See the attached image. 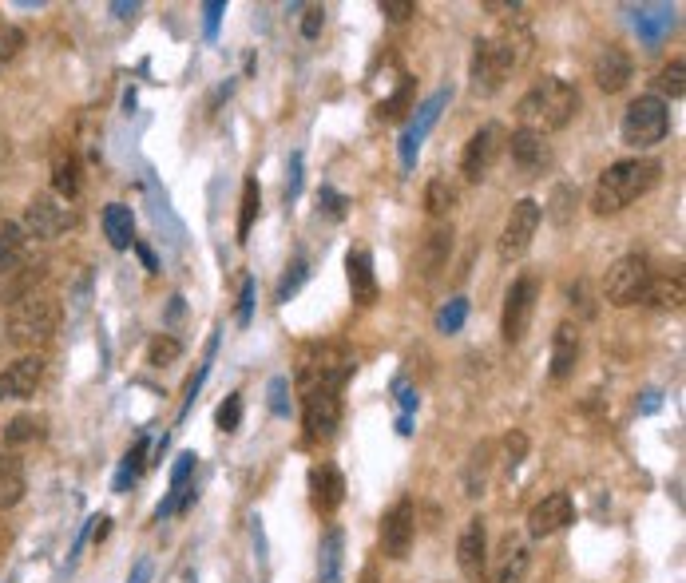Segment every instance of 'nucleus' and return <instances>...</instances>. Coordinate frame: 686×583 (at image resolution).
Here are the masks:
<instances>
[{
	"label": "nucleus",
	"mask_w": 686,
	"mask_h": 583,
	"mask_svg": "<svg viewBox=\"0 0 686 583\" xmlns=\"http://www.w3.org/2000/svg\"><path fill=\"white\" fill-rule=\"evenodd\" d=\"M575 207H579V187H575V183H556V187H552V199H548V207H544V215H548L552 227L564 231V227H572Z\"/></svg>",
	"instance_id": "obj_31"
},
{
	"label": "nucleus",
	"mask_w": 686,
	"mask_h": 583,
	"mask_svg": "<svg viewBox=\"0 0 686 583\" xmlns=\"http://www.w3.org/2000/svg\"><path fill=\"white\" fill-rule=\"evenodd\" d=\"M20 266H28V234L20 231V223H4L0 227V278H12Z\"/></svg>",
	"instance_id": "obj_26"
},
{
	"label": "nucleus",
	"mask_w": 686,
	"mask_h": 583,
	"mask_svg": "<svg viewBox=\"0 0 686 583\" xmlns=\"http://www.w3.org/2000/svg\"><path fill=\"white\" fill-rule=\"evenodd\" d=\"M540 219H544V207H540L536 199H520V203L508 211L504 231L496 238V254H500L504 266H508V262H520V258L528 254L532 238L540 231Z\"/></svg>",
	"instance_id": "obj_8"
},
{
	"label": "nucleus",
	"mask_w": 686,
	"mask_h": 583,
	"mask_svg": "<svg viewBox=\"0 0 686 583\" xmlns=\"http://www.w3.org/2000/svg\"><path fill=\"white\" fill-rule=\"evenodd\" d=\"M286 393H290V381H286V377H274V381H270V409H274L278 417H290Z\"/></svg>",
	"instance_id": "obj_46"
},
{
	"label": "nucleus",
	"mask_w": 686,
	"mask_h": 583,
	"mask_svg": "<svg viewBox=\"0 0 686 583\" xmlns=\"http://www.w3.org/2000/svg\"><path fill=\"white\" fill-rule=\"evenodd\" d=\"M143 457H147V441H135V449L123 457V468H119V476H115V492H123V488L143 472Z\"/></svg>",
	"instance_id": "obj_39"
},
{
	"label": "nucleus",
	"mask_w": 686,
	"mask_h": 583,
	"mask_svg": "<svg viewBox=\"0 0 686 583\" xmlns=\"http://www.w3.org/2000/svg\"><path fill=\"white\" fill-rule=\"evenodd\" d=\"M504 457H508V468H516L524 457H528V437H524L520 429H512V433L504 437Z\"/></svg>",
	"instance_id": "obj_44"
},
{
	"label": "nucleus",
	"mask_w": 686,
	"mask_h": 583,
	"mask_svg": "<svg viewBox=\"0 0 686 583\" xmlns=\"http://www.w3.org/2000/svg\"><path fill=\"white\" fill-rule=\"evenodd\" d=\"M179 353H183V346H179V338H171V334H159L151 346H147V361L151 365H171V361H179Z\"/></svg>",
	"instance_id": "obj_40"
},
{
	"label": "nucleus",
	"mask_w": 686,
	"mask_h": 583,
	"mask_svg": "<svg viewBox=\"0 0 686 583\" xmlns=\"http://www.w3.org/2000/svg\"><path fill=\"white\" fill-rule=\"evenodd\" d=\"M575 112H579V92H575L568 80H560V76H544L516 104L520 127L524 131H536V135H548V131L568 127L575 119Z\"/></svg>",
	"instance_id": "obj_3"
},
{
	"label": "nucleus",
	"mask_w": 686,
	"mask_h": 583,
	"mask_svg": "<svg viewBox=\"0 0 686 583\" xmlns=\"http://www.w3.org/2000/svg\"><path fill=\"white\" fill-rule=\"evenodd\" d=\"M44 373H48L44 353H20L12 365L0 369V401H24V397H32L40 389Z\"/></svg>",
	"instance_id": "obj_13"
},
{
	"label": "nucleus",
	"mask_w": 686,
	"mask_h": 583,
	"mask_svg": "<svg viewBox=\"0 0 686 583\" xmlns=\"http://www.w3.org/2000/svg\"><path fill=\"white\" fill-rule=\"evenodd\" d=\"M60 318H64V310H60L56 298H48V294H28V298H20V302L8 306L4 330H8V342H12L16 350L36 353L40 346H48V342L56 338Z\"/></svg>",
	"instance_id": "obj_4"
},
{
	"label": "nucleus",
	"mask_w": 686,
	"mask_h": 583,
	"mask_svg": "<svg viewBox=\"0 0 686 583\" xmlns=\"http://www.w3.org/2000/svg\"><path fill=\"white\" fill-rule=\"evenodd\" d=\"M250 314H254V278H242V294H238V326H250Z\"/></svg>",
	"instance_id": "obj_47"
},
{
	"label": "nucleus",
	"mask_w": 686,
	"mask_h": 583,
	"mask_svg": "<svg viewBox=\"0 0 686 583\" xmlns=\"http://www.w3.org/2000/svg\"><path fill=\"white\" fill-rule=\"evenodd\" d=\"M238 207H242V211H238V242H246V234H250L254 219H258V211H262L258 179H246V187H242V203H238Z\"/></svg>",
	"instance_id": "obj_34"
},
{
	"label": "nucleus",
	"mask_w": 686,
	"mask_h": 583,
	"mask_svg": "<svg viewBox=\"0 0 686 583\" xmlns=\"http://www.w3.org/2000/svg\"><path fill=\"white\" fill-rule=\"evenodd\" d=\"M306 274H310V270H306V258H294V262L286 266V274H282V282H278V294H274V298H278V302H290V298L302 290Z\"/></svg>",
	"instance_id": "obj_38"
},
{
	"label": "nucleus",
	"mask_w": 686,
	"mask_h": 583,
	"mask_svg": "<svg viewBox=\"0 0 686 583\" xmlns=\"http://www.w3.org/2000/svg\"><path fill=\"white\" fill-rule=\"evenodd\" d=\"M659 175H663V167L655 159H619V163H611L599 175L595 191H591V211L595 215H619V211H627L635 199H643L659 183Z\"/></svg>",
	"instance_id": "obj_2"
},
{
	"label": "nucleus",
	"mask_w": 686,
	"mask_h": 583,
	"mask_svg": "<svg viewBox=\"0 0 686 583\" xmlns=\"http://www.w3.org/2000/svg\"><path fill=\"white\" fill-rule=\"evenodd\" d=\"M492 441H480L472 453H468V465H464V476H460V484H464V496L468 500H476V496H484V488H488V472H492Z\"/></svg>",
	"instance_id": "obj_27"
},
{
	"label": "nucleus",
	"mask_w": 686,
	"mask_h": 583,
	"mask_svg": "<svg viewBox=\"0 0 686 583\" xmlns=\"http://www.w3.org/2000/svg\"><path fill=\"white\" fill-rule=\"evenodd\" d=\"M104 234H108V242H112L115 250L135 246V219H131V207L108 203V207H104Z\"/></svg>",
	"instance_id": "obj_30"
},
{
	"label": "nucleus",
	"mask_w": 686,
	"mask_h": 583,
	"mask_svg": "<svg viewBox=\"0 0 686 583\" xmlns=\"http://www.w3.org/2000/svg\"><path fill=\"white\" fill-rule=\"evenodd\" d=\"M353 373V353L338 342H314L298 353V389L302 393H338Z\"/></svg>",
	"instance_id": "obj_5"
},
{
	"label": "nucleus",
	"mask_w": 686,
	"mask_h": 583,
	"mask_svg": "<svg viewBox=\"0 0 686 583\" xmlns=\"http://www.w3.org/2000/svg\"><path fill=\"white\" fill-rule=\"evenodd\" d=\"M579 361V326L575 322H560L552 334V381H568Z\"/></svg>",
	"instance_id": "obj_24"
},
{
	"label": "nucleus",
	"mask_w": 686,
	"mask_h": 583,
	"mask_svg": "<svg viewBox=\"0 0 686 583\" xmlns=\"http://www.w3.org/2000/svg\"><path fill=\"white\" fill-rule=\"evenodd\" d=\"M464 314H468V302H464V298H453V306H445V310H441L437 326H441L445 334H457L460 326H464Z\"/></svg>",
	"instance_id": "obj_43"
},
{
	"label": "nucleus",
	"mask_w": 686,
	"mask_h": 583,
	"mask_svg": "<svg viewBox=\"0 0 686 583\" xmlns=\"http://www.w3.org/2000/svg\"><path fill=\"white\" fill-rule=\"evenodd\" d=\"M445 104H449V92H437V96H429V100L417 108L413 123H409V127H405V135H401V163H405V167H413V163H417V151H421L425 135L433 131V123L441 119Z\"/></svg>",
	"instance_id": "obj_18"
},
{
	"label": "nucleus",
	"mask_w": 686,
	"mask_h": 583,
	"mask_svg": "<svg viewBox=\"0 0 686 583\" xmlns=\"http://www.w3.org/2000/svg\"><path fill=\"white\" fill-rule=\"evenodd\" d=\"M72 227V211L64 207V199H56L52 191H40L28 199L24 207V219H20V231L28 234V242H52Z\"/></svg>",
	"instance_id": "obj_10"
},
{
	"label": "nucleus",
	"mask_w": 686,
	"mask_h": 583,
	"mask_svg": "<svg viewBox=\"0 0 686 583\" xmlns=\"http://www.w3.org/2000/svg\"><path fill=\"white\" fill-rule=\"evenodd\" d=\"M8 163H12V139H8V135H0V175L8 171Z\"/></svg>",
	"instance_id": "obj_51"
},
{
	"label": "nucleus",
	"mask_w": 686,
	"mask_h": 583,
	"mask_svg": "<svg viewBox=\"0 0 686 583\" xmlns=\"http://www.w3.org/2000/svg\"><path fill=\"white\" fill-rule=\"evenodd\" d=\"M453 223H437L433 231L421 238V246H417V274L425 278V282H433L445 266H449V254H453Z\"/></svg>",
	"instance_id": "obj_19"
},
{
	"label": "nucleus",
	"mask_w": 686,
	"mask_h": 583,
	"mask_svg": "<svg viewBox=\"0 0 686 583\" xmlns=\"http://www.w3.org/2000/svg\"><path fill=\"white\" fill-rule=\"evenodd\" d=\"M44 437V417H36V413H20V417H12L8 425H4V445H28V441H40Z\"/></svg>",
	"instance_id": "obj_33"
},
{
	"label": "nucleus",
	"mask_w": 686,
	"mask_h": 583,
	"mask_svg": "<svg viewBox=\"0 0 686 583\" xmlns=\"http://www.w3.org/2000/svg\"><path fill=\"white\" fill-rule=\"evenodd\" d=\"M302 191V155L290 159V183H286V199H298Z\"/></svg>",
	"instance_id": "obj_49"
},
{
	"label": "nucleus",
	"mask_w": 686,
	"mask_h": 583,
	"mask_svg": "<svg viewBox=\"0 0 686 583\" xmlns=\"http://www.w3.org/2000/svg\"><path fill=\"white\" fill-rule=\"evenodd\" d=\"M8 548H12V528H8L4 520H0V556H4Z\"/></svg>",
	"instance_id": "obj_53"
},
{
	"label": "nucleus",
	"mask_w": 686,
	"mask_h": 583,
	"mask_svg": "<svg viewBox=\"0 0 686 583\" xmlns=\"http://www.w3.org/2000/svg\"><path fill=\"white\" fill-rule=\"evenodd\" d=\"M409 108H413V80H405V84H401V88H397L389 100H381V104H377V116H381V119H401L405 112H409Z\"/></svg>",
	"instance_id": "obj_37"
},
{
	"label": "nucleus",
	"mask_w": 686,
	"mask_h": 583,
	"mask_svg": "<svg viewBox=\"0 0 686 583\" xmlns=\"http://www.w3.org/2000/svg\"><path fill=\"white\" fill-rule=\"evenodd\" d=\"M683 274L675 270V274H655L651 270V278H647V286H643V294H639V302L643 306H651V310H679L683 306Z\"/></svg>",
	"instance_id": "obj_23"
},
{
	"label": "nucleus",
	"mask_w": 686,
	"mask_h": 583,
	"mask_svg": "<svg viewBox=\"0 0 686 583\" xmlns=\"http://www.w3.org/2000/svg\"><path fill=\"white\" fill-rule=\"evenodd\" d=\"M24 492H28V480H24V465H20V457L0 453V512L16 508V504L24 500Z\"/></svg>",
	"instance_id": "obj_28"
},
{
	"label": "nucleus",
	"mask_w": 686,
	"mask_h": 583,
	"mask_svg": "<svg viewBox=\"0 0 686 583\" xmlns=\"http://www.w3.org/2000/svg\"><path fill=\"white\" fill-rule=\"evenodd\" d=\"M631 72H635V64H631V56H627L619 44L599 48V56H595V64H591V80H595L599 92H607V96L623 92V88L631 84Z\"/></svg>",
	"instance_id": "obj_17"
},
{
	"label": "nucleus",
	"mask_w": 686,
	"mask_h": 583,
	"mask_svg": "<svg viewBox=\"0 0 686 583\" xmlns=\"http://www.w3.org/2000/svg\"><path fill=\"white\" fill-rule=\"evenodd\" d=\"M322 24H326V8H306V20H302V36L306 40H318V32H322Z\"/></svg>",
	"instance_id": "obj_48"
},
{
	"label": "nucleus",
	"mask_w": 686,
	"mask_h": 583,
	"mask_svg": "<svg viewBox=\"0 0 686 583\" xmlns=\"http://www.w3.org/2000/svg\"><path fill=\"white\" fill-rule=\"evenodd\" d=\"M20 48H24V32H20L16 24H4V20H0V64H8Z\"/></svg>",
	"instance_id": "obj_42"
},
{
	"label": "nucleus",
	"mask_w": 686,
	"mask_h": 583,
	"mask_svg": "<svg viewBox=\"0 0 686 583\" xmlns=\"http://www.w3.org/2000/svg\"><path fill=\"white\" fill-rule=\"evenodd\" d=\"M647 278H651L647 254H623L603 274V298L611 306H635L639 294H643V286H647Z\"/></svg>",
	"instance_id": "obj_9"
},
{
	"label": "nucleus",
	"mask_w": 686,
	"mask_h": 583,
	"mask_svg": "<svg viewBox=\"0 0 686 583\" xmlns=\"http://www.w3.org/2000/svg\"><path fill=\"white\" fill-rule=\"evenodd\" d=\"M504 147H508V155H512V163L520 167V175H540L548 163H552V151H548V139L544 135H536V131H512V139H504Z\"/></svg>",
	"instance_id": "obj_20"
},
{
	"label": "nucleus",
	"mask_w": 686,
	"mask_h": 583,
	"mask_svg": "<svg viewBox=\"0 0 686 583\" xmlns=\"http://www.w3.org/2000/svg\"><path fill=\"white\" fill-rule=\"evenodd\" d=\"M536 302H540V278L536 274H520L508 294H504V318H500V334L508 346H520L532 318H536Z\"/></svg>",
	"instance_id": "obj_7"
},
{
	"label": "nucleus",
	"mask_w": 686,
	"mask_h": 583,
	"mask_svg": "<svg viewBox=\"0 0 686 583\" xmlns=\"http://www.w3.org/2000/svg\"><path fill=\"white\" fill-rule=\"evenodd\" d=\"M345 274H349V294L357 306H373L377 302V274H373V258L369 250H349L345 254Z\"/></svg>",
	"instance_id": "obj_22"
},
{
	"label": "nucleus",
	"mask_w": 686,
	"mask_h": 583,
	"mask_svg": "<svg viewBox=\"0 0 686 583\" xmlns=\"http://www.w3.org/2000/svg\"><path fill=\"white\" fill-rule=\"evenodd\" d=\"M457 564L464 580L480 583L484 568H488V528H484V516H472L464 524V532L457 540Z\"/></svg>",
	"instance_id": "obj_15"
},
{
	"label": "nucleus",
	"mask_w": 686,
	"mask_h": 583,
	"mask_svg": "<svg viewBox=\"0 0 686 583\" xmlns=\"http://www.w3.org/2000/svg\"><path fill=\"white\" fill-rule=\"evenodd\" d=\"M532 56V32L524 24H504L496 36L476 40L472 52V92L476 96H496L512 72H520Z\"/></svg>",
	"instance_id": "obj_1"
},
{
	"label": "nucleus",
	"mask_w": 686,
	"mask_h": 583,
	"mask_svg": "<svg viewBox=\"0 0 686 583\" xmlns=\"http://www.w3.org/2000/svg\"><path fill=\"white\" fill-rule=\"evenodd\" d=\"M655 84H659V92H663V96H671V100H683V92H686L683 56H675V60H671V64L659 72V80H655ZM663 96H659V100H663Z\"/></svg>",
	"instance_id": "obj_36"
},
{
	"label": "nucleus",
	"mask_w": 686,
	"mask_h": 583,
	"mask_svg": "<svg viewBox=\"0 0 686 583\" xmlns=\"http://www.w3.org/2000/svg\"><path fill=\"white\" fill-rule=\"evenodd\" d=\"M413 540H417V504L405 496L381 520V552L389 560H405L409 548H413Z\"/></svg>",
	"instance_id": "obj_12"
},
{
	"label": "nucleus",
	"mask_w": 686,
	"mask_h": 583,
	"mask_svg": "<svg viewBox=\"0 0 686 583\" xmlns=\"http://www.w3.org/2000/svg\"><path fill=\"white\" fill-rule=\"evenodd\" d=\"M357 583H381V576H377V564H365L361 568V580Z\"/></svg>",
	"instance_id": "obj_54"
},
{
	"label": "nucleus",
	"mask_w": 686,
	"mask_h": 583,
	"mask_svg": "<svg viewBox=\"0 0 686 583\" xmlns=\"http://www.w3.org/2000/svg\"><path fill=\"white\" fill-rule=\"evenodd\" d=\"M302 425L310 441H330L342 425V397L338 393H302Z\"/></svg>",
	"instance_id": "obj_14"
},
{
	"label": "nucleus",
	"mask_w": 686,
	"mask_h": 583,
	"mask_svg": "<svg viewBox=\"0 0 686 583\" xmlns=\"http://www.w3.org/2000/svg\"><path fill=\"white\" fill-rule=\"evenodd\" d=\"M504 127L500 123H484L480 131H472V139L464 143V155H460V175L464 183H484L488 171L496 167L500 151H504Z\"/></svg>",
	"instance_id": "obj_11"
},
{
	"label": "nucleus",
	"mask_w": 686,
	"mask_h": 583,
	"mask_svg": "<svg viewBox=\"0 0 686 583\" xmlns=\"http://www.w3.org/2000/svg\"><path fill=\"white\" fill-rule=\"evenodd\" d=\"M52 187H56V199H76L80 195V159L76 151H56L52 155Z\"/></svg>",
	"instance_id": "obj_29"
},
{
	"label": "nucleus",
	"mask_w": 686,
	"mask_h": 583,
	"mask_svg": "<svg viewBox=\"0 0 686 583\" xmlns=\"http://www.w3.org/2000/svg\"><path fill=\"white\" fill-rule=\"evenodd\" d=\"M147 576H151V564H147V560H139V564H135V572L127 576V583H147Z\"/></svg>",
	"instance_id": "obj_52"
},
{
	"label": "nucleus",
	"mask_w": 686,
	"mask_h": 583,
	"mask_svg": "<svg viewBox=\"0 0 686 583\" xmlns=\"http://www.w3.org/2000/svg\"><path fill=\"white\" fill-rule=\"evenodd\" d=\"M310 500L322 516H334L345 504V476L334 465H318L310 472Z\"/></svg>",
	"instance_id": "obj_21"
},
{
	"label": "nucleus",
	"mask_w": 686,
	"mask_h": 583,
	"mask_svg": "<svg viewBox=\"0 0 686 583\" xmlns=\"http://www.w3.org/2000/svg\"><path fill=\"white\" fill-rule=\"evenodd\" d=\"M238 421H242V393H230L227 401L219 405V413H215V425H219L223 433H234Z\"/></svg>",
	"instance_id": "obj_41"
},
{
	"label": "nucleus",
	"mask_w": 686,
	"mask_h": 583,
	"mask_svg": "<svg viewBox=\"0 0 686 583\" xmlns=\"http://www.w3.org/2000/svg\"><path fill=\"white\" fill-rule=\"evenodd\" d=\"M377 8H381V16H389L393 24H405V20L417 12V4H413V0H381Z\"/></svg>",
	"instance_id": "obj_45"
},
{
	"label": "nucleus",
	"mask_w": 686,
	"mask_h": 583,
	"mask_svg": "<svg viewBox=\"0 0 686 583\" xmlns=\"http://www.w3.org/2000/svg\"><path fill=\"white\" fill-rule=\"evenodd\" d=\"M203 12H207V36H215V32H219V16H223V4H219V0H211V4H203Z\"/></svg>",
	"instance_id": "obj_50"
},
{
	"label": "nucleus",
	"mask_w": 686,
	"mask_h": 583,
	"mask_svg": "<svg viewBox=\"0 0 686 583\" xmlns=\"http://www.w3.org/2000/svg\"><path fill=\"white\" fill-rule=\"evenodd\" d=\"M572 520H575L572 496H568V492H548V496L528 512V532H532L536 540H544V536L564 532Z\"/></svg>",
	"instance_id": "obj_16"
},
{
	"label": "nucleus",
	"mask_w": 686,
	"mask_h": 583,
	"mask_svg": "<svg viewBox=\"0 0 686 583\" xmlns=\"http://www.w3.org/2000/svg\"><path fill=\"white\" fill-rule=\"evenodd\" d=\"M318 583H345V532L330 528L318 548Z\"/></svg>",
	"instance_id": "obj_25"
},
{
	"label": "nucleus",
	"mask_w": 686,
	"mask_h": 583,
	"mask_svg": "<svg viewBox=\"0 0 686 583\" xmlns=\"http://www.w3.org/2000/svg\"><path fill=\"white\" fill-rule=\"evenodd\" d=\"M532 568V552L520 544V540H504V556H500V572H496V583H524Z\"/></svg>",
	"instance_id": "obj_32"
},
{
	"label": "nucleus",
	"mask_w": 686,
	"mask_h": 583,
	"mask_svg": "<svg viewBox=\"0 0 686 583\" xmlns=\"http://www.w3.org/2000/svg\"><path fill=\"white\" fill-rule=\"evenodd\" d=\"M453 207H457V191H453L445 179H433V183L425 187V211H429L433 219H445V215H453Z\"/></svg>",
	"instance_id": "obj_35"
},
{
	"label": "nucleus",
	"mask_w": 686,
	"mask_h": 583,
	"mask_svg": "<svg viewBox=\"0 0 686 583\" xmlns=\"http://www.w3.org/2000/svg\"><path fill=\"white\" fill-rule=\"evenodd\" d=\"M667 131H671V112H667V100H659V96H639V100L623 112V123H619L623 143L635 147V151L663 143Z\"/></svg>",
	"instance_id": "obj_6"
}]
</instances>
